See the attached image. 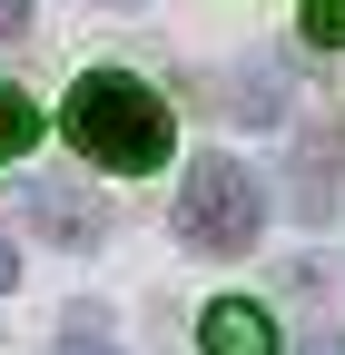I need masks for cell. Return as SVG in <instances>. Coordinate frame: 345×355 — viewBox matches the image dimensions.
<instances>
[{
    "instance_id": "cell-1",
    "label": "cell",
    "mask_w": 345,
    "mask_h": 355,
    "mask_svg": "<svg viewBox=\"0 0 345 355\" xmlns=\"http://www.w3.org/2000/svg\"><path fill=\"white\" fill-rule=\"evenodd\" d=\"M60 139L79 158H99V168L148 178V168H168V99L148 79H128V69H89L60 99Z\"/></svg>"
},
{
    "instance_id": "cell-2",
    "label": "cell",
    "mask_w": 345,
    "mask_h": 355,
    "mask_svg": "<svg viewBox=\"0 0 345 355\" xmlns=\"http://www.w3.org/2000/svg\"><path fill=\"white\" fill-rule=\"evenodd\" d=\"M256 227H267V188H256L237 158H197L188 188H178V237L197 257H247Z\"/></svg>"
},
{
    "instance_id": "cell-3",
    "label": "cell",
    "mask_w": 345,
    "mask_h": 355,
    "mask_svg": "<svg viewBox=\"0 0 345 355\" xmlns=\"http://www.w3.org/2000/svg\"><path fill=\"white\" fill-rule=\"evenodd\" d=\"M10 217L30 237H50V247H99V198L79 188V178H20L10 188Z\"/></svg>"
},
{
    "instance_id": "cell-4",
    "label": "cell",
    "mask_w": 345,
    "mask_h": 355,
    "mask_svg": "<svg viewBox=\"0 0 345 355\" xmlns=\"http://www.w3.org/2000/svg\"><path fill=\"white\" fill-rule=\"evenodd\" d=\"M197 345H207V355H276V326H267L256 296H218L207 326H197Z\"/></svg>"
},
{
    "instance_id": "cell-5",
    "label": "cell",
    "mask_w": 345,
    "mask_h": 355,
    "mask_svg": "<svg viewBox=\"0 0 345 355\" xmlns=\"http://www.w3.org/2000/svg\"><path fill=\"white\" fill-rule=\"evenodd\" d=\"M335 168H345V128L326 119V128H306V139H296V207H306V217L335 207Z\"/></svg>"
},
{
    "instance_id": "cell-6",
    "label": "cell",
    "mask_w": 345,
    "mask_h": 355,
    "mask_svg": "<svg viewBox=\"0 0 345 355\" xmlns=\"http://www.w3.org/2000/svg\"><path fill=\"white\" fill-rule=\"evenodd\" d=\"M30 139H39V109L20 99V89H0V168H10V158H20Z\"/></svg>"
},
{
    "instance_id": "cell-7",
    "label": "cell",
    "mask_w": 345,
    "mask_h": 355,
    "mask_svg": "<svg viewBox=\"0 0 345 355\" xmlns=\"http://www.w3.org/2000/svg\"><path fill=\"white\" fill-rule=\"evenodd\" d=\"M306 40L316 50H345V0H306Z\"/></svg>"
},
{
    "instance_id": "cell-8",
    "label": "cell",
    "mask_w": 345,
    "mask_h": 355,
    "mask_svg": "<svg viewBox=\"0 0 345 355\" xmlns=\"http://www.w3.org/2000/svg\"><path fill=\"white\" fill-rule=\"evenodd\" d=\"M60 355H118V345H99L89 326H69V336H60Z\"/></svg>"
},
{
    "instance_id": "cell-9",
    "label": "cell",
    "mask_w": 345,
    "mask_h": 355,
    "mask_svg": "<svg viewBox=\"0 0 345 355\" xmlns=\"http://www.w3.org/2000/svg\"><path fill=\"white\" fill-rule=\"evenodd\" d=\"M30 30V0H0V40H20Z\"/></svg>"
},
{
    "instance_id": "cell-10",
    "label": "cell",
    "mask_w": 345,
    "mask_h": 355,
    "mask_svg": "<svg viewBox=\"0 0 345 355\" xmlns=\"http://www.w3.org/2000/svg\"><path fill=\"white\" fill-rule=\"evenodd\" d=\"M296 355H345V345H335V336L316 326V336H296Z\"/></svg>"
},
{
    "instance_id": "cell-11",
    "label": "cell",
    "mask_w": 345,
    "mask_h": 355,
    "mask_svg": "<svg viewBox=\"0 0 345 355\" xmlns=\"http://www.w3.org/2000/svg\"><path fill=\"white\" fill-rule=\"evenodd\" d=\"M10 277H20V247H10V237H0V286H10Z\"/></svg>"
},
{
    "instance_id": "cell-12",
    "label": "cell",
    "mask_w": 345,
    "mask_h": 355,
    "mask_svg": "<svg viewBox=\"0 0 345 355\" xmlns=\"http://www.w3.org/2000/svg\"><path fill=\"white\" fill-rule=\"evenodd\" d=\"M109 10H139V0H109Z\"/></svg>"
}]
</instances>
